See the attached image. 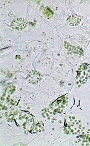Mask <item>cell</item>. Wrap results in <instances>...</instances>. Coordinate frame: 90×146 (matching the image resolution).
I'll list each match as a JSON object with an SVG mask.
<instances>
[{
    "label": "cell",
    "instance_id": "3957f363",
    "mask_svg": "<svg viewBox=\"0 0 90 146\" xmlns=\"http://www.w3.org/2000/svg\"><path fill=\"white\" fill-rule=\"evenodd\" d=\"M42 75L41 72L35 70H33L30 72L28 75L27 78L28 80L30 81L31 79H35L38 80V81L41 80L42 78Z\"/></svg>",
    "mask_w": 90,
    "mask_h": 146
},
{
    "label": "cell",
    "instance_id": "277c9868",
    "mask_svg": "<svg viewBox=\"0 0 90 146\" xmlns=\"http://www.w3.org/2000/svg\"><path fill=\"white\" fill-rule=\"evenodd\" d=\"M43 12L48 18L51 17L53 15V12L51 9L48 7H45L43 10Z\"/></svg>",
    "mask_w": 90,
    "mask_h": 146
},
{
    "label": "cell",
    "instance_id": "6da1fadb",
    "mask_svg": "<svg viewBox=\"0 0 90 146\" xmlns=\"http://www.w3.org/2000/svg\"><path fill=\"white\" fill-rule=\"evenodd\" d=\"M27 20L22 18H18L12 22L11 27L14 30L20 31L24 29L27 24Z\"/></svg>",
    "mask_w": 90,
    "mask_h": 146
},
{
    "label": "cell",
    "instance_id": "7a4b0ae2",
    "mask_svg": "<svg viewBox=\"0 0 90 146\" xmlns=\"http://www.w3.org/2000/svg\"><path fill=\"white\" fill-rule=\"evenodd\" d=\"M82 20V17L74 13L70 16L67 18L66 22L70 26H76L79 25Z\"/></svg>",
    "mask_w": 90,
    "mask_h": 146
}]
</instances>
